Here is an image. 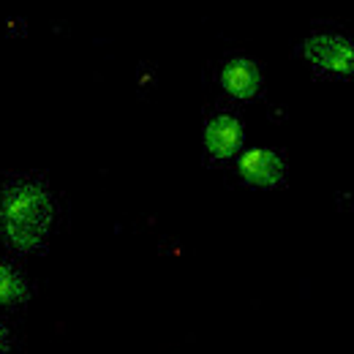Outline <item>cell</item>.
<instances>
[{
    "label": "cell",
    "instance_id": "6da1fadb",
    "mask_svg": "<svg viewBox=\"0 0 354 354\" xmlns=\"http://www.w3.org/2000/svg\"><path fill=\"white\" fill-rule=\"evenodd\" d=\"M55 221V202L41 183L17 180L0 194V237L14 251H36Z\"/></svg>",
    "mask_w": 354,
    "mask_h": 354
},
{
    "label": "cell",
    "instance_id": "7a4b0ae2",
    "mask_svg": "<svg viewBox=\"0 0 354 354\" xmlns=\"http://www.w3.org/2000/svg\"><path fill=\"white\" fill-rule=\"evenodd\" d=\"M306 60L333 71V74H354V46L341 36H310L303 44Z\"/></svg>",
    "mask_w": 354,
    "mask_h": 354
},
{
    "label": "cell",
    "instance_id": "3957f363",
    "mask_svg": "<svg viewBox=\"0 0 354 354\" xmlns=\"http://www.w3.org/2000/svg\"><path fill=\"white\" fill-rule=\"evenodd\" d=\"M237 172L248 185L257 188H272L281 183L283 177V161L278 153L267 150V147H251L240 156L237 161Z\"/></svg>",
    "mask_w": 354,
    "mask_h": 354
},
{
    "label": "cell",
    "instance_id": "277c9868",
    "mask_svg": "<svg viewBox=\"0 0 354 354\" xmlns=\"http://www.w3.org/2000/svg\"><path fill=\"white\" fill-rule=\"evenodd\" d=\"M243 126L232 115H218L205 129V147L213 158H232L243 147Z\"/></svg>",
    "mask_w": 354,
    "mask_h": 354
},
{
    "label": "cell",
    "instance_id": "5b68a950",
    "mask_svg": "<svg viewBox=\"0 0 354 354\" xmlns=\"http://www.w3.org/2000/svg\"><path fill=\"white\" fill-rule=\"evenodd\" d=\"M221 85L232 98H240V101L254 98L259 93V85H262L259 66L254 60H248V57H232L223 66Z\"/></svg>",
    "mask_w": 354,
    "mask_h": 354
},
{
    "label": "cell",
    "instance_id": "8992f818",
    "mask_svg": "<svg viewBox=\"0 0 354 354\" xmlns=\"http://www.w3.org/2000/svg\"><path fill=\"white\" fill-rule=\"evenodd\" d=\"M28 300H30V286L25 275L8 262H0V308L22 306Z\"/></svg>",
    "mask_w": 354,
    "mask_h": 354
},
{
    "label": "cell",
    "instance_id": "52a82bcc",
    "mask_svg": "<svg viewBox=\"0 0 354 354\" xmlns=\"http://www.w3.org/2000/svg\"><path fill=\"white\" fill-rule=\"evenodd\" d=\"M8 346H11V335H8V330L0 324V354L8 352Z\"/></svg>",
    "mask_w": 354,
    "mask_h": 354
}]
</instances>
